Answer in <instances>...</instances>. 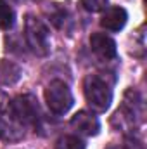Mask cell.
<instances>
[{"mask_svg": "<svg viewBox=\"0 0 147 149\" xmlns=\"http://www.w3.org/2000/svg\"><path fill=\"white\" fill-rule=\"evenodd\" d=\"M83 92H85L88 106L94 111L104 113L109 109L111 102H112V90L101 76L88 74L83 83Z\"/></svg>", "mask_w": 147, "mask_h": 149, "instance_id": "obj_1", "label": "cell"}, {"mask_svg": "<svg viewBox=\"0 0 147 149\" xmlns=\"http://www.w3.org/2000/svg\"><path fill=\"white\" fill-rule=\"evenodd\" d=\"M9 116L23 127H37L42 118L38 101L30 94L17 95L9 102Z\"/></svg>", "mask_w": 147, "mask_h": 149, "instance_id": "obj_2", "label": "cell"}, {"mask_svg": "<svg viewBox=\"0 0 147 149\" xmlns=\"http://www.w3.org/2000/svg\"><path fill=\"white\" fill-rule=\"evenodd\" d=\"M45 102H47L50 113H54L57 116L66 114L73 108L74 102L71 88L68 87V83H64L62 80H52L45 88Z\"/></svg>", "mask_w": 147, "mask_h": 149, "instance_id": "obj_3", "label": "cell"}, {"mask_svg": "<svg viewBox=\"0 0 147 149\" xmlns=\"http://www.w3.org/2000/svg\"><path fill=\"white\" fill-rule=\"evenodd\" d=\"M24 37H26V42H28L30 49L33 50V54L43 57V56H47L50 52L49 28L45 26V23L42 19H38L35 16H26Z\"/></svg>", "mask_w": 147, "mask_h": 149, "instance_id": "obj_4", "label": "cell"}, {"mask_svg": "<svg viewBox=\"0 0 147 149\" xmlns=\"http://www.w3.org/2000/svg\"><path fill=\"white\" fill-rule=\"evenodd\" d=\"M116 116L125 118L130 125H140L144 121V116H146V106H144L142 95L137 90L128 88L125 92V97H123V106L116 113Z\"/></svg>", "mask_w": 147, "mask_h": 149, "instance_id": "obj_5", "label": "cell"}, {"mask_svg": "<svg viewBox=\"0 0 147 149\" xmlns=\"http://www.w3.org/2000/svg\"><path fill=\"white\" fill-rule=\"evenodd\" d=\"M69 123H71V127H73L78 134L87 135V137H94V135H97L99 130H101V121H99V118H97L95 114L88 113V111L76 113L73 118H71Z\"/></svg>", "mask_w": 147, "mask_h": 149, "instance_id": "obj_6", "label": "cell"}, {"mask_svg": "<svg viewBox=\"0 0 147 149\" xmlns=\"http://www.w3.org/2000/svg\"><path fill=\"white\" fill-rule=\"evenodd\" d=\"M128 21V14L123 7L119 5H112V7H106V10L101 16V26L109 30V31H119L125 28Z\"/></svg>", "mask_w": 147, "mask_h": 149, "instance_id": "obj_7", "label": "cell"}, {"mask_svg": "<svg viewBox=\"0 0 147 149\" xmlns=\"http://www.w3.org/2000/svg\"><path fill=\"white\" fill-rule=\"evenodd\" d=\"M90 47L95 52V56H99L104 61H111L116 57L118 50H116V42L111 37L104 33H94L90 37Z\"/></svg>", "mask_w": 147, "mask_h": 149, "instance_id": "obj_8", "label": "cell"}, {"mask_svg": "<svg viewBox=\"0 0 147 149\" xmlns=\"http://www.w3.org/2000/svg\"><path fill=\"white\" fill-rule=\"evenodd\" d=\"M24 137V127L14 121L10 116L0 114V139L7 142H16Z\"/></svg>", "mask_w": 147, "mask_h": 149, "instance_id": "obj_9", "label": "cell"}, {"mask_svg": "<svg viewBox=\"0 0 147 149\" xmlns=\"http://www.w3.org/2000/svg\"><path fill=\"white\" fill-rule=\"evenodd\" d=\"M47 14L50 17V23L59 30H68V24H71L69 12L61 3H52L50 9H47Z\"/></svg>", "mask_w": 147, "mask_h": 149, "instance_id": "obj_10", "label": "cell"}, {"mask_svg": "<svg viewBox=\"0 0 147 149\" xmlns=\"http://www.w3.org/2000/svg\"><path fill=\"white\" fill-rule=\"evenodd\" d=\"M19 78H21V68L17 64L7 59H0V83L14 85Z\"/></svg>", "mask_w": 147, "mask_h": 149, "instance_id": "obj_11", "label": "cell"}, {"mask_svg": "<svg viewBox=\"0 0 147 149\" xmlns=\"http://www.w3.org/2000/svg\"><path fill=\"white\" fill-rule=\"evenodd\" d=\"M14 10L10 5L3 0H0V28L2 30H10L14 26Z\"/></svg>", "mask_w": 147, "mask_h": 149, "instance_id": "obj_12", "label": "cell"}, {"mask_svg": "<svg viewBox=\"0 0 147 149\" xmlns=\"http://www.w3.org/2000/svg\"><path fill=\"white\" fill-rule=\"evenodd\" d=\"M55 149H85V142L76 135H62L57 139Z\"/></svg>", "mask_w": 147, "mask_h": 149, "instance_id": "obj_13", "label": "cell"}, {"mask_svg": "<svg viewBox=\"0 0 147 149\" xmlns=\"http://www.w3.org/2000/svg\"><path fill=\"white\" fill-rule=\"evenodd\" d=\"M80 5L88 12H101L107 7V0H80Z\"/></svg>", "mask_w": 147, "mask_h": 149, "instance_id": "obj_14", "label": "cell"}, {"mask_svg": "<svg viewBox=\"0 0 147 149\" xmlns=\"http://www.w3.org/2000/svg\"><path fill=\"white\" fill-rule=\"evenodd\" d=\"M125 142H126L125 149H146L144 141H142V139H139L137 135H128Z\"/></svg>", "mask_w": 147, "mask_h": 149, "instance_id": "obj_15", "label": "cell"}, {"mask_svg": "<svg viewBox=\"0 0 147 149\" xmlns=\"http://www.w3.org/2000/svg\"><path fill=\"white\" fill-rule=\"evenodd\" d=\"M107 149H121V148H114V146H112V148H107Z\"/></svg>", "mask_w": 147, "mask_h": 149, "instance_id": "obj_16", "label": "cell"}]
</instances>
